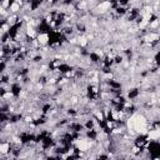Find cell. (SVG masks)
I'll return each mask as SVG.
<instances>
[{
  "mask_svg": "<svg viewBox=\"0 0 160 160\" xmlns=\"http://www.w3.org/2000/svg\"><path fill=\"white\" fill-rule=\"evenodd\" d=\"M11 150H12V144H11V141H1V144H0V154H1V155L11 152Z\"/></svg>",
  "mask_w": 160,
  "mask_h": 160,
  "instance_id": "cell-1",
  "label": "cell"
}]
</instances>
